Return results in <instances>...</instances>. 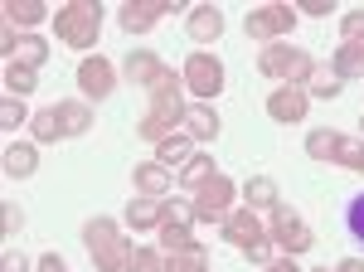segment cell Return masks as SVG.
<instances>
[{
	"label": "cell",
	"instance_id": "cell-5",
	"mask_svg": "<svg viewBox=\"0 0 364 272\" xmlns=\"http://www.w3.org/2000/svg\"><path fill=\"white\" fill-rule=\"evenodd\" d=\"M243 29H248V39H257V44H272V39H287V34L296 29V10H291L287 0H267V5H257V10H248V20H243Z\"/></svg>",
	"mask_w": 364,
	"mask_h": 272
},
{
	"label": "cell",
	"instance_id": "cell-22",
	"mask_svg": "<svg viewBox=\"0 0 364 272\" xmlns=\"http://www.w3.org/2000/svg\"><path fill=\"white\" fill-rule=\"evenodd\" d=\"M39 20H49V5L44 0H5V25H39Z\"/></svg>",
	"mask_w": 364,
	"mask_h": 272
},
{
	"label": "cell",
	"instance_id": "cell-2",
	"mask_svg": "<svg viewBox=\"0 0 364 272\" xmlns=\"http://www.w3.org/2000/svg\"><path fill=\"white\" fill-rule=\"evenodd\" d=\"M97 29H102V5H97V0H68V5L54 10V34L68 49L97 44Z\"/></svg>",
	"mask_w": 364,
	"mask_h": 272
},
{
	"label": "cell",
	"instance_id": "cell-39",
	"mask_svg": "<svg viewBox=\"0 0 364 272\" xmlns=\"http://www.w3.org/2000/svg\"><path fill=\"white\" fill-rule=\"evenodd\" d=\"M296 5H301V10H306L311 20H326V15H331V10H336V0H296Z\"/></svg>",
	"mask_w": 364,
	"mask_h": 272
},
{
	"label": "cell",
	"instance_id": "cell-42",
	"mask_svg": "<svg viewBox=\"0 0 364 272\" xmlns=\"http://www.w3.org/2000/svg\"><path fill=\"white\" fill-rule=\"evenodd\" d=\"M262 272H296V263H291V258H277V263H267Z\"/></svg>",
	"mask_w": 364,
	"mask_h": 272
},
{
	"label": "cell",
	"instance_id": "cell-29",
	"mask_svg": "<svg viewBox=\"0 0 364 272\" xmlns=\"http://www.w3.org/2000/svg\"><path fill=\"white\" fill-rule=\"evenodd\" d=\"M248 209H272V204H282V194H277V185L267 180V175H252L248 180Z\"/></svg>",
	"mask_w": 364,
	"mask_h": 272
},
{
	"label": "cell",
	"instance_id": "cell-36",
	"mask_svg": "<svg viewBox=\"0 0 364 272\" xmlns=\"http://www.w3.org/2000/svg\"><path fill=\"white\" fill-rule=\"evenodd\" d=\"M340 34H345V44L364 39V10H350V15H340Z\"/></svg>",
	"mask_w": 364,
	"mask_h": 272
},
{
	"label": "cell",
	"instance_id": "cell-32",
	"mask_svg": "<svg viewBox=\"0 0 364 272\" xmlns=\"http://www.w3.org/2000/svg\"><path fill=\"white\" fill-rule=\"evenodd\" d=\"M336 165H345V170H360V175H364V141H360V136H340Z\"/></svg>",
	"mask_w": 364,
	"mask_h": 272
},
{
	"label": "cell",
	"instance_id": "cell-41",
	"mask_svg": "<svg viewBox=\"0 0 364 272\" xmlns=\"http://www.w3.org/2000/svg\"><path fill=\"white\" fill-rule=\"evenodd\" d=\"M39 272H68L63 253H44V258H39Z\"/></svg>",
	"mask_w": 364,
	"mask_h": 272
},
{
	"label": "cell",
	"instance_id": "cell-37",
	"mask_svg": "<svg viewBox=\"0 0 364 272\" xmlns=\"http://www.w3.org/2000/svg\"><path fill=\"white\" fill-rule=\"evenodd\" d=\"M248 263H262V268L277 263V244H272V239H257V244L248 248Z\"/></svg>",
	"mask_w": 364,
	"mask_h": 272
},
{
	"label": "cell",
	"instance_id": "cell-1",
	"mask_svg": "<svg viewBox=\"0 0 364 272\" xmlns=\"http://www.w3.org/2000/svg\"><path fill=\"white\" fill-rule=\"evenodd\" d=\"M185 112H190V103H185V78L180 73H166V78L151 88V108L141 112L136 136L151 141V146H161L166 136H175V127L185 122Z\"/></svg>",
	"mask_w": 364,
	"mask_h": 272
},
{
	"label": "cell",
	"instance_id": "cell-31",
	"mask_svg": "<svg viewBox=\"0 0 364 272\" xmlns=\"http://www.w3.org/2000/svg\"><path fill=\"white\" fill-rule=\"evenodd\" d=\"M29 132H34V141H63V127H58V112L44 108L29 117Z\"/></svg>",
	"mask_w": 364,
	"mask_h": 272
},
{
	"label": "cell",
	"instance_id": "cell-18",
	"mask_svg": "<svg viewBox=\"0 0 364 272\" xmlns=\"http://www.w3.org/2000/svg\"><path fill=\"white\" fill-rule=\"evenodd\" d=\"M0 161H5V175H10V180H29V175L39 170V151L25 146V141H10Z\"/></svg>",
	"mask_w": 364,
	"mask_h": 272
},
{
	"label": "cell",
	"instance_id": "cell-43",
	"mask_svg": "<svg viewBox=\"0 0 364 272\" xmlns=\"http://www.w3.org/2000/svg\"><path fill=\"white\" fill-rule=\"evenodd\" d=\"M340 272H364V263H360V258H345V263H340Z\"/></svg>",
	"mask_w": 364,
	"mask_h": 272
},
{
	"label": "cell",
	"instance_id": "cell-26",
	"mask_svg": "<svg viewBox=\"0 0 364 272\" xmlns=\"http://www.w3.org/2000/svg\"><path fill=\"white\" fill-rule=\"evenodd\" d=\"M190 156H195V146H190V136H166V141L156 146V156H151V161H161V165L170 170V165H185Z\"/></svg>",
	"mask_w": 364,
	"mask_h": 272
},
{
	"label": "cell",
	"instance_id": "cell-44",
	"mask_svg": "<svg viewBox=\"0 0 364 272\" xmlns=\"http://www.w3.org/2000/svg\"><path fill=\"white\" fill-rule=\"evenodd\" d=\"M316 272H326V268H316ZM336 272H340V268H336Z\"/></svg>",
	"mask_w": 364,
	"mask_h": 272
},
{
	"label": "cell",
	"instance_id": "cell-20",
	"mask_svg": "<svg viewBox=\"0 0 364 272\" xmlns=\"http://www.w3.org/2000/svg\"><path fill=\"white\" fill-rule=\"evenodd\" d=\"M54 112H58V127H63V136L92 132V108H87V103H54Z\"/></svg>",
	"mask_w": 364,
	"mask_h": 272
},
{
	"label": "cell",
	"instance_id": "cell-4",
	"mask_svg": "<svg viewBox=\"0 0 364 272\" xmlns=\"http://www.w3.org/2000/svg\"><path fill=\"white\" fill-rule=\"evenodd\" d=\"M257 68L267 73V78H277L282 83H306L311 78V68H316V58L301 54V49H291V44H262V54H257Z\"/></svg>",
	"mask_w": 364,
	"mask_h": 272
},
{
	"label": "cell",
	"instance_id": "cell-33",
	"mask_svg": "<svg viewBox=\"0 0 364 272\" xmlns=\"http://www.w3.org/2000/svg\"><path fill=\"white\" fill-rule=\"evenodd\" d=\"M5 88H10V98L34 93V88H39V83H34V68H25V63H5Z\"/></svg>",
	"mask_w": 364,
	"mask_h": 272
},
{
	"label": "cell",
	"instance_id": "cell-12",
	"mask_svg": "<svg viewBox=\"0 0 364 272\" xmlns=\"http://www.w3.org/2000/svg\"><path fill=\"white\" fill-rule=\"evenodd\" d=\"M306 88H291V83H282L267 93V117L282 122V127H296V122H306Z\"/></svg>",
	"mask_w": 364,
	"mask_h": 272
},
{
	"label": "cell",
	"instance_id": "cell-9",
	"mask_svg": "<svg viewBox=\"0 0 364 272\" xmlns=\"http://www.w3.org/2000/svg\"><path fill=\"white\" fill-rule=\"evenodd\" d=\"M180 5H185V0H127V5L117 10V25L127 29V34H146L156 20L175 15Z\"/></svg>",
	"mask_w": 364,
	"mask_h": 272
},
{
	"label": "cell",
	"instance_id": "cell-15",
	"mask_svg": "<svg viewBox=\"0 0 364 272\" xmlns=\"http://www.w3.org/2000/svg\"><path fill=\"white\" fill-rule=\"evenodd\" d=\"M224 239L238 248V253H248V248L257 244V239H267V234H262V224H257L252 209H233V214L224 219Z\"/></svg>",
	"mask_w": 364,
	"mask_h": 272
},
{
	"label": "cell",
	"instance_id": "cell-7",
	"mask_svg": "<svg viewBox=\"0 0 364 272\" xmlns=\"http://www.w3.org/2000/svg\"><path fill=\"white\" fill-rule=\"evenodd\" d=\"M267 229H272V244H277L287 258H296V253H306V248L316 244L311 224L296 214L291 204H272V224H267Z\"/></svg>",
	"mask_w": 364,
	"mask_h": 272
},
{
	"label": "cell",
	"instance_id": "cell-35",
	"mask_svg": "<svg viewBox=\"0 0 364 272\" xmlns=\"http://www.w3.org/2000/svg\"><path fill=\"white\" fill-rule=\"evenodd\" d=\"M345 224H350V234H355V239H364V190L345 204Z\"/></svg>",
	"mask_w": 364,
	"mask_h": 272
},
{
	"label": "cell",
	"instance_id": "cell-14",
	"mask_svg": "<svg viewBox=\"0 0 364 272\" xmlns=\"http://www.w3.org/2000/svg\"><path fill=\"white\" fill-rule=\"evenodd\" d=\"M122 73H127V83H136V88H146V93H151V88L166 78L170 68L151 54V49H132V54L122 58Z\"/></svg>",
	"mask_w": 364,
	"mask_h": 272
},
{
	"label": "cell",
	"instance_id": "cell-13",
	"mask_svg": "<svg viewBox=\"0 0 364 272\" xmlns=\"http://www.w3.org/2000/svg\"><path fill=\"white\" fill-rule=\"evenodd\" d=\"M0 49H5V63H25V68H39L49 58V44L39 34H15L10 25L0 29Z\"/></svg>",
	"mask_w": 364,
	"mask_h": 272
},
{
	"label": "cell",
	"instance_id": "cell-38",
	"mask_svg": "<svg viewBox=\"0 0 364 272\" xmlns=\"http://www.w3.org/2000/svg\"><path fill=\"white\" fill-rule=\"evenodd\" d=\"M0 272H29V258H25V253H15V248H5V258H0Z\"/></svg>",
	"mask_w": 364,
	"mask_h": 272
},
{
	"label": "cell",
	"instance_id": "cell-17",
	"mask_svg": "<svg viewBox=\"0 0 364 272\" xmlns=\"http://www.w3.org/2000/svg\"><path fill=\"white\" fill-rule=\"evenodd\" d=\"M166 209H170L166 194H141V199L127 204V224H132V229H161Z\"/></svg>",
	"mask_w": 364,
	"mask_h": 272
},
{
	"label": "cell",
	"instance_id": "cell-30",
	"mask_svg": "<svg viewBox=\"0 0 364 272\" xmlns=\"http://www.w3.org/2000/svg\"><path fill=\"white\" fill-rule=\"evenodd\" d=\"M336 146H340V132H321V127H316V132L306 136V156L311 161H336Z\"/></svg>",
	"mask_w": 364,
	"mask_h": 272
},
{
	"label": "cell",
	"instance_id": "cell-27",
	"mask_svg": "<svg viewBox=\"0 0 364 272\" xmlns=\"http://www.w3.org/2000/svg\"><path fill=\"white\" fill-rule=\"evenodd\" d=\"M127 272H170V258L161 248H132L127 253Z\"/></svg>",
	"mask_w": 364,
	"mask_h": 272
},
{
	"label": "cell",
	"instance_id": "cell-19",
	"mask_svg": "<svg viewBox=\"0 0 364 272\" xmlns=\"http://www.w3.org/2000/svg\"><path fill=\"white\" fill-rule=\"evenodd\" d=\"M185 127H190V136H195V141H214L224 122H219V112L209 108V103H190V112H185Z\"/></svg>",
	"mask_w": 364,
	"mask_h": 272
},
{
	"label": "cell",
	"instance_id": "cell-11",
	"mask_svg": "<svg viewBox=\"0 0 364 272\" xmlns=\"http://www.w3.org/2000/svg\"><path fill=\"white\" fill-rule=\"evenodd\" d=\"M112 88H117V68H112V58L87 54L83 63H78V93H83V98L102 103V98H107Z\"/></svg>",
	"mask_w": 364,
	"mask_h": 272
},
{
	"label": "cell",
	"instance_id": "cell-3",
	"mask_svg": "<svg viewBox=\"0 0 364 272\" xmlns=\"http://www.w3.org/2000/svg\"><path fill=\"white\" fill-rule=\"evenodd\" d=\"M83 244H87V253H92L97 272H127V253H132V244L122 239L117 219H107V214L87 219L83 224Z\"/></svg>",
	"mask_w": 364,
	"mask_h": 272
},
{
	"label": "cell",
	"instance_id": "cell-28",
	"mask_svg": "<svg viewBox=\"0 0 364 272\" xmlns=\"http://www.w3.org/2000/svg\"><path fill=\"white\" fill-rule=\"evenodd\" d=\"M166 258H170V272H209L204 244H190V248H180V253H166Z\"/></svg>",
	"mask_w": 364,
	"mask_h": 272
},
{
	"label": "cell",
	"instance_id": "cell-23",
	"mask_svg": "<svg viewBox=\"0 0 364 272\" xmlns=\"http://www.w3.org/2000/svg\"><path fill=\"white\" fill-rule=\"evenodd\" d=\"M136 190L141 194H166L170 190V170L161 161H141L136 165Z\"/></svg>",
	"mask_w": 364,
	"mask_h": 272
},
{
	"label": "cell",
	"instance_id": "cell-40",
	"mask_svg": "<svg viewBox=\"0 0 364 272\" xmlns=\"http://www.w3.org/2000/svg\"><path fill=\"white\" fill-rule=\"evenodd\" d=\"M20 229H25V214H20V204H5V234L15 239Z\"/></svg>",
	"mask_w": 364,
	"mask_h": 272
},
{
	"label": "cell",
	"instance_id": "cell-25",
	"mask_svg": "<svg viewBox=\"0 0 364 272\" xmlns=\"http://www.w3.org/2000/svg\"><path fill=\"white\" fill-rule=\"evenodd\" d=\"M219 170H214V156H204V151H195L190 161L180 165V185H190V190H199L204 180H214Z\"/></svg>",
	"mask_w": 364,
	"mask_h": 272
},
{
	"label": "cell",
	"instance_id": "cell-24",
	"mask_svg": "<svg viewBox=\"0 0 364 272\" xmlns=\"http://www.w3.org/2000/svg\"><path fill=\"white\" fill-rule=\"evenodd\" d=\"M331 63H336L340 78H364V39H355V44H340Z\"/></svg>",
	"mask_w": 364,
	"mask_h": 272
},
{
	"label": "cell",
	"instance_id": "cell-10",
	"mask_svg": "<svg viewBox=\"0 0 364 272\" xmlns=\"http://www.w3.org/2000/svg\"><path fill=\"white\" fill-rule=\"evenodd\" d=\"M190 224H195V204H180V199H170L166 219H161V253H180V248L199 244L195 234H190Z\"/></svg>",
	"mask_w": 364,
	"mask_h": 272
},
{
	"label": "cell",
	"instance_id": "cell-8",
	"mask_svg": "<svg viewBox=\"0 0 364 272\" xmlns=\"http://www.w3.org/2000/svg\"><path fill=\"white\" fill-rule=\"evenodd\" d=\"M233 180L228 175H214V180H204L195 190V219H204V224H224L228 214H233Z\"/></svg>",
	"mask_w": 364,
	"mask_h": 272
},
{
	"label": "cell",
	"instance_id": "cell-6",
	"mask_svg": "<svg viewBox=\"0 0 364 272\" xmlns=\"http://www.w3.org/2000/svg\"><path fill=\"white\" fill-rule=\"evenodd\" d=\"M180 78H185V88H190V93H195L199 103H209V98H219V93H224L228 88V73H224V63H219V58L209 54V49H195V54L185 58V68H180Z\"/></svg>",
	"mask_w": 364,
	"mask_h": 272
},
{
	"label": "cell",
	"instance_id": "cell-21",
	"mask_svg": "<svg viewBox=\"0 0 364 272\" xmlns=\"http://www.w3.org/2000/svg\"><path fill=\"white\" fill-rule=\"evenodd\" d=\"M340 88H345V78L336 73V63H316L306 78V98H340Z\"/></svg>",
	"mask_w": 364,
	"mask_h": 272
},
{
	"label": "cell",
	"instance_id": "cell-34",
	"mask_svg": "<svg viewBox=\"0 0 364 272\" xmlns=\"http://www.w3.org/2000/svg\"><path fill=\"white\" fill-rule=\"evenodd\" d=\"M25 122H29L25 98H10V93H5V98H0V127H5V132H15V127H25Z\"/></svg>",
	"mask_w": 364,
	"mask_h": 272
},
{
	"label": "cell",
	"instance_id": "cell-16",
	"mask_svg": "<svg viewBox=\"0 0 364 272\" xmlns=\"http://www.w3.org/2000/svg\"><path fill=\"white\" fill-rule=\"evenodd\" d=\"M185 29H190L195 44H214V39L224 34V10H219V5H195V10L185 15Z\"/></svg>",
	"mask_w": 364,
	"mask_h": 272
}]
</instances>
